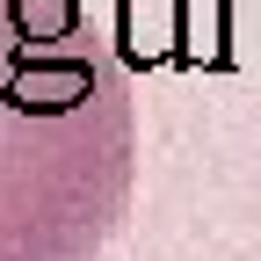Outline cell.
<instances>
[{
	"label": "cell",
	"mask_w": 261,
	"mask_h": 261,
	"mask_svg": "<svg viewBox=\"0 0 261 261\" xmlns=\"http://www.w3.org/2000/svg\"><path fill=\"white\" fill-rule=\"evenodd\" d=\"M138 189V102L87 0H0V261H102Z\"/></svg>",
	"instance_id": "cell-1"
}]
</instances>
